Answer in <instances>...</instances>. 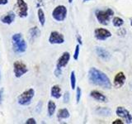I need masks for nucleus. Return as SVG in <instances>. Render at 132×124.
Wrapping results in <instances>:
<instances>
[{"mask_svg": "<svg viewBox=\"0 0 132 124\" xmlns=\"http://www.w3.org/2000/svg\"><path fill=\"white\" fill-rule=\"evenodd\" d=\"M77 40H78V42L79 43V44H82V38H81V36H79V35H78V36H77Z\"/></svg>", "mask_w": 132, "mask_h": 124, "instance_id": "2f4dec72", "label": "nucleus"}, {"mask_svg": "<svg viewBox=\"0 0 132 124\" xmlns=\"http://www.w3.org/2000/svg\"><path fill=\"white\" fill-rule=\"evenodd\" d=\"M3 89H0V104H1L3 100Z\"/></svg>", "mask_w": 132, "mask_h": 124, "instance_id": "c756f323", "label": "nucleus"}, {"mask_svg": "<svg viewBox=\"0 0 132 124\" xmlns=\"http://www.w3.org/2000/svg\"><path fill=\"white\" fill-rule=\"evenodd\" d=\"M51 94L53 98H60L61 97V89L59 85H54L52 86L51 90Z\"/></svg>", "mask_w": 132, "mask_h": 124, "instance_id": "dca6fc26", "label": "nucleus"}, {"mask_svg": "<svg viewBox=\"0 0 132 124\" xmlns=\"http://www.w3.org/2000/svg\"><path fill=\"white\" fill-rule=\"evenodd\" d=\"M94 34L95 37L99 41H105L111 36V32L104 28H97L94 32Z\"/></svg>", "mask_w": 132, "mask_h": 124, "instance_id": "9d476101", "label": "nucleus"}, {"mask_svg": "<svg viewBox=\"0 0 132 124\" xmlns=\"http://www.w3.org/2000/svg\"><path fill=\"white\" fill-rule=\"evenodd\" d=\"M13 50L16 53H24L27 50V43L21 33H15L12 36Z\"/></svg>", "mask_w": 132, "mask_h": 124, "instance_id": "f03ea898", "label": "nucleus"}, {"mask_svg": "<svg viewBox=\"0 0 132 124\" xmlns=\"http://www.w3.org/2000/svg\"><path fill=\"white\" fill-rule=\"evenodd\" d=\"M88 80L92 84L96 85L104 89H111V83L107 75L101 70L92 67L88 71Z\"/></svg>", "mask_w": 132, "mask_h": 124, "instance_id": "f257e3e1", "label": "nucleus"}, {"mask_svg": "<svg viewBox=\"0 0 132 124\" xmlns=\"http://www.w3.org/2000/svg\"><path fill=\"white\" fill-rule=\"evenodd\" d=\"M69 99H70V94L69 92H65L64 94V103H67L69 102Z\"/></svg>", "mask_w": 132, "mask_h": 124, "instance_id": "bb28decb", "label": "nucleus"}, {"mask_svg": "<svg viewBox=\"0 0 132 124\" xmlns=\"http://www.w3.org/2000/svg\"><path fill=\"white\" fill-rule=\"evenodd\" d=\"M40 34V31L39 30V28L37 27H31L30 30H29V35H30V38L31 40H35L37 38Z\"/></svg>", "mask_w": 132, "mask_h": 124, "instance_id": "f3484780", "label": "nucleus"}, {"mask_svg": "<svg viewBox=\"0 0 132 124\" xmlns=\"http://www.w3.org/2000/svg\"><path fill=\"white\" fill-rule=\"evenodd\" d=\"M62 68H60V67H57L56 66V68L55 69V71H54V74H55V75L56 77H60L61 75V74H62Z\"/></svg>", "mask_w": 132, "mask_h": 124, "instance_id": "a878e982", "label": "nucleus"}, {"mask_svg": "<svg viewBox=\"0 0 132 124\" xmlns=\"http://www.w3.org/2000/svg\"><path fill=\"white\" fill-rule=\"evenodd\" d=\"M8 3V0H0V5H6Z\"/></svg>", "mask_w": 132, "mask_h": 124, "instance_id": "7c9ffc66", "label": "nucleus"}, {"mask_svg": "<svg viewBox=\"0 0 132 124\" xmlns=\"http://www.w3.org/2000/svg\"><path fill=\"white\" fill-rule=\"evenodd\" d=\"M81 89H80V88H77V91H76V101H77V103H79V101H80V98H81Z\"/></svg>", "mask_w": 132, "mask_h": 124, "instance_id": "393cba45", "label": "nucleus"}, {"mask_svg": "<svg viewBox=\"0 0 132 124\" xmlns=\"http://www.w3.org/2000/svg\"><path fill=\"white\" fill-rule=\"evenodd\" d=\"M126 80V77L123 72L117 73L116 74V76L114 77V86L117 89L121 88V87L125 84Z\"/></svg>", "mask_w": 132, "mask_h": 124, "instance_id": "9b49d317", "label": "nucleus"}, {"mask_svg": "<svg viewBox=\"0 0 132 124\" xmlns=\"http://www.w3.org/2000/svg\"><path fill=\"white\" fill-rule=\"evenodd\" d=\"M35 95V90L29 89L25 90L18 97V103L22 106H27L31 103V99Z\"/></svg>", "mask_w": 132, "mask_h": 124, "instance_id": "20e7f679", "label": "nucleus"}, {"mask_svg": "<svg viewBox=\"0 0 132 124\" xmlns=\"http://www.w3.org/2000/svg\"><path fill=\"white\" fill-rule=\"evenodd\" d=\"M130 25H131V26H132V20H131V23H130Z\"/></svg>", "mask_w": 132, "mask_h": 124, "instance_id": "72a5a7b5", "label": "nucleus"}, {"mask_svg": "<svg viewBox=\"0 0 132 124\" xmlns=\"http://www.w3.org/2000/svg\"><path fill=\"white\" fill-rule=\"evenodd\" d=\"M57 117L59 119H66L69 117V112L67 109H61L58 111Z\"/></svg>", "mask_w": 132, "mask_h": 124, "instance_id": "6ab92c4d", "label": "nucleus"}, {"mask_svg": "<svg viewBox=\"0 0 132 124\" xmlns=\"http://www.w3.org/2000/svg\"><path fill=\"white\" fill-rule=\"evenodd\" d=\"M49 42L51 44H63L64 42V36L59 32L53 31L49 36Z\"/></svg>", "mask_w": 132, "mask_h": 124, "instance_id": "1a4fd4ad", "label": "nucleus"}, {"mask_svg": "<svg viewBox=\"0 0 132 124\" xmlns=\"http://www.w3.org/2000/svg\"><path fill=\"white\" fill-rule=\"evenodd\" d=\"M70 84H71V89H74L76 88V77H75V73L73 70L70 74Z\"/></svg>", "mask_w": 132, "mask_h": 124, "instance_id": "5701e85b", "label": "nucleus"}, {"mask_svg": "<svg viewBox=\"0 0 132 124\" xmlns=\"http://www.w3.org/2000/svg\"><path fill=\"white\" fill-rule=\"evenodd\" d=\"M124 122L121 121V119H117V120H115L114 122H112V124H123Z\"/></svg>", "mask_w": 132, "mask_h": 124, "instance_id": "c85d7f7f", "label": "nucleus"}, {"mask_svg": "<svg viewBox=\"0 0 132 124\" xmlns=\"http://www.w3.org/2000/svg\"><path fill=\"white\" fill-rule=\"evenodd\" d=\"M37 16H38V20H39L40 25L43 27L45 23V16L44 11L41 9V8H38V11H37Z\"/></svg>", "mask_w": 132, "mask_h": 124, "instance_id": "412c9836", "label": "nucleus"}, {"mask_svg": "<svg viewBox=\"0 0 132 124\" xmlns=\"http://www.w3.org/2000/svg\"><path fill=\"white\" fill-rule=\"evenodd\" d=\"M90 96L93 98L95 100H97V102H101V103L108 102V99H107V98L105 95L102 94L101 92H99L97 90H93L92 92L90 93Z\"/></svg>", "mask_w": 132, "mask_h": 124, "instance_id": "ddd939ff", "label": "nucleus"}, {"mask_svg": "<svg viewBox=\"0 0 132 124\" xmlns=\"http://www.w3.org/2000/svg\"><path fill=\"white\" fill-rule=\"evenodd\" d=\"M116 113L118 117L125 120L126 123H132V116L130 112L124 107H117V110H116Z\"/></svg>", "mask_w": 132, "mask_h": 124, "instance_id": "6e6552de", "label": "nucleus"}, {"mask_svg": "<svg viewBox=\"0 0 132 124\" xmlns=\"http://www.w3.org/2000/svg\"><path fill=\"white\" fill-rule=\"evenodd\" d=\"M36 120L34 118H28L26 121V124H36Z\"/></svg>", "mask_w": 132, "mask_h": 124, "instance_id": "cd10ccee", "label": "nucleus"}, {"mask_svg": "<svg viewBox=\"0 0 132 124\" xmlns=\"http://www.w3.org/2000/svg\"><path fill=\"white\" fill-rule=\"evenodd\" d=\"M96 18L99 23L102 25H107L110 19L114 15V12L111 8H107L106 10H97L95 12Z\"/></svg>", "mask_w": 132, "mask_h": 124, "instance_id": "7ed1b4c3", "label": "nucleus"}, {"mask_svg": "<svg viewBox=\"0 0 132 124\" xmlns=\"http://www.w3.org/2000/svg\"><path fill=\"white\" fill-rule=\"evenodd\" d=\"M73 1V0H69V3H72Z\"/></svg>", "mask_w": 132, "mask_h": 124, "instance_id": "473e14b6", "label": "nucleus"}, {"mask_svg": "<svg viewBox=\"0 0 132 124\" xmlns=\"http://www.w3.org/2000/svg\"><path fill=\"white\" fill-rule=\"evenodd\" d=\"M79 45H76V48H75V51H74V53H73V59L77 60L78 59V55H79Z\"/></svg>", "mask_w": 132, "mask_h": 124, "instance_id": "b1692460", "label": "nucleus"}, {"mask_svg": "<svg viewBox=\"0 0 132 124\" xmlns=\"http://www.w3.org/2000/svg\"><path fill=\"white\" fill-rule=\"evenodd\" d=\"M15 18H16V15H15V13H14V12L9 11L6 15H4L3 17H2L1 22H2L3 24L10 25V24H12V22H14Z\"/></svg>", "mask_w": 132, "mask_h": 124, "instance_id": "4468645a", "label": "nucleus"}, {"mask_svg": "<svg viewBox=\"0 0 132 124\" xmlns=\"http://www.w3.org/2000/svg\"><path fill=\"white\" fill-rule=\"evenodd\" d=\"M112 23L114 25V27H120L124 24V21H123L122 18H119V17H115V18H113V20H112Z\"/></svg>", "mask_w": 132, "mask_h": 124, "instance_id": "4be33fe9", "label": "nucleus"}, {"mask_svg": "<svg viewBox=\"0 0 132 124\" xmlns=\"http://www.w3.org/2000/svg\"><path fill=\"white\" fill-rule=\"evenodd\" d=\"M16 12L20 18H24L28 16V5L24 0H16Z\"/></svg>", "mask_w": 132, "mask_h": 124, "instance_id": "0eeeda50", "label": "nucleus"}, {"mask_svg": "<svg viewBox=\"0 0 132 124\" xmlns=\"http://www.w3.org/2000/svg\"><path fill=\"white\" fill-rule=\"evenodd\" d=\"M0 79H1V75H0Z\"/></svg>", "mask_w": 132, "mask_h": 124, "instance_id": "f704fd0d", "label": "nucleus"}, {"mask_svg": "<svg viewBox=\"0 0 132 124\" xmlns=\"http://www.w3.org/2000/svg\"><path fill=\"white\" fill-rule=\"evenodd\" d=\"M56 109V104L55 103L52 101V100H50L48 102V105H47V111H48V115L50 117L53 116V114L55 113Z\"/></svg>", "mask_w": 132, "mask_h": 124, "instance_id": "a211bd4d", "label": "nucleus"}, {"mask_svg": "<svg viewBox=\"0 0 132 124\" xmlns=\"http://www.w3.org/2000/svg\"><path fill=\"white\" fill-rule=\"evenodd\" d=\"M96 113L102 116H110L111 114V111L107 107H98L96 110Z\"/></svg>", "mask_w": 132, "mask_h": 124, "instance_id": "aec40b11", "label": "nucleus"}, {"mask_svg": "<svg viewBox=\"0 0 132 124\" xmlns=\"http://www.w3.org/2000/svg\"><path fill=\"white\" fill-rule=\"evenodd\" d=\"M28 71L27 65L22 61H15L13 64V72L16 78H21Z\"/></svg>", "mask_w": 132, "mask_h": 124, "instance_id": "423d86ee", "label": "nucleus"}, {"mask_svg": "<svg viewBox=\"0 0 132 124\" xmlns=\"http://www.w3.org/2000/svg\"><path fill=\"white\" fill-rule=\"evenodd\" d=\"M69 60H70V54L69 52H64L61 55V56L59 58V60H58L56 66L60 68H64L68 65Z\"/></svg>", "mask_w": 132, "mask_h": 124, "instance_id": "f8f14e48", "label": "nucleus"}, {"mask_svg": "<svg viewBox=\"0 0 132 124\" xmlns=\"http://www.w3.org/2000/svg\"><path fill=\"white\" fill-rule=\"evenodd\" d=\"M96 53H97V55L102 60H110V57H111L110 53L103 47H96Z\"/></svg>", "mask_w": 132, "mask_h": 124, "instance_id": "2eb2a0df", "label": "nucleus"}, {"mask_svg": "<svg viewBox=\"0 0 132 124\" xmlns=\"http://www.w3.org/2000/svg\"><path fill=\"white\" fill-rule=\"evenodd\" d=\"M67 8L64 5L57 6L52 12V17L57 22H63L67 17Z\"/></svg>", "mask_w": 132, "mask_h": 124, "instance_id": "39448f33", "label": "nucleus"}]
</instances>
